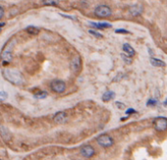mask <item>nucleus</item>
Returning <instances> with one entry per match:
<instances>
[{"mask_svg":"<svg viewBox=\"0 0 167 160\" xmlns=\"http://www.w3.org/2000/svg\"><path fill=\"white\" fill-rule=\"evenodd\" d=\"M4 25H5V23H0V28H2Z\"/></svg>","mask_w":167,"mask_h":160,"instance_id":"nucleus-28","label":"nucleus"},{"mask_svg":"<svg viewBox=\"0 0 167 160\" xmlns=\"http://www.w3.org/2000/svg\"><path fill=\"white\" fill-rule=\"evenodd\" d=\"M42 3L46 6H57L60 3V0H42Z\"/></svg>","mask_w":167,"mask_h":160,"instance_id":"nucleus-16","label":"nucleus"},{"mask_svg":"<svg viewBox=\"0 0 167 160\" xmlns=\"http://www.w3.org/2000/svg\"><path fill=\"white\" fill-rule=\"evenodd\" d=\"M121 57L123 59V61H124L126 63H132V59H130V56H126L124 54H122Z\"/></svg>","mask_w":167,"mask_h":160,"instance_id":"nucleus-21","label":"nucleus"},{"mask_svg":"<svg viewBox=\"0 0 167 160\" xmlns=\"http://www.w3.org/2000/svg\"><path fill=\"white\" fill-rule=\"evenodd\" d=\"M71 68L72 70L74 71V72H77L80 70V68H81V59H80L79 56H75L72 59L71 61Z\"/></svg>","mask_w":167,"mask_h":160,"instance_id":"nucleus-7","label":"nucleus"},{"mask_svg":"<svg viewBox=\"0 0 167 160\" xmlns=\"http://www.w3.org/2000/svg\"><path fill=\"white\" fill-rule=\"evenodd\" d=\"M163 105H164L165 106H167V98L165 99V101H164V102H163Z\"/></svg>","mask_w":167,"mask_h":160,"instance_id":"nucleus-27","label":"nucleus"},{"mask_svg":"<svg viewBox=\"0 0 167 160\" xmlns=\"http://www.w3.org/2000/svg\"><path fill=\"white\" fill-rule=\"evenodd\" d=\"M80 154H81L83 157L90 158L95 154V149L93 148V147H91V146H88V145L84 146L81 147V149H80Z\"/></svg>","mask_w":167,"mask_h":160,"instance_id":"nucleus-8","label":"nucleus"},{"mask_svg":"<svg viewBox=\"0 0 167 160\" xmlns=\"http://www.w3.org/2000/svg\"><path fill=\"white\" fill-rule=\"evenodd\" d=\"M16 40L14 38L11 39L8 43L6 44V46L4 47V49L2 50L1 54H0V59L3 63H9L12 62L13 60V48L15 45Z\"/></svg>","mask_w":167,"mask_h":160,"instance_id":"nucleus-2","label":"nucleus"},{"mask_svg":"<svg viewBox=\"0 0 167 160\" xmlns=\"http://www.w3.org/2000/svg\"><path fill=\"white\" fill-rule=\"evenodd\" d=\"M157 105V101L155 100V99H150L148 102H147V105L148 106H155Z\"/></svg>","mask_w":167,"mask_h":160,"instance_id":"nucleus-19","label":"nucleus"},{"mask_svg":"<svg viewBox=\"0 0 167 160\" xmlns=\"http://www.w3.org/2000/svg\"><path fill=\"white\" fill-rule=\"evenodd\" d=\"M115 92L112 91H107L106 93H104L103 97H102V100L104 101V102H110V101H111L112 99L115 98Z\"/></svg>","mask_w":167,"mask_h":160,"instance_id":"nucleus-14","label":"nucleus"},{"mask_svg":"<svg viewBox=\"0 0 167 160\" xmlns=\"http://www.w3.org/2000/svg\"><path fill=\"white\" fill-rule=\"evenodd\" d=\"M47 96H48V93L47 92H45V91H40L39 93H37V94L34 95V98L42 100V99H45Z\"/></svg>","mask_w":167,"mask_h":160,"instance_id":"nucleus-18","label":"nucleus"},{"mask_svg":"<svg viewBox=\"0 0 167 160\" xmlns=\"http://www.w3.org/2000/svg\"><path fill=\"white\" fill-rule=\"evenodd\" d=\"M150 63H152V66L153 67H166V63L165 62L158 60V59H155V58H150Z\"/></svg>","mask_w":167,"mask_h":160,"instance_id":"nucleus-10","label":"nucleus"},{"mask_svg":"<svg viewBox=\"0 0 167 160\" xmlns=\"http://www.w3.org/2000/svg\"><path fill=\"white\" fill-rule=\"evenodd\" d=\"M0 134H1L2 138L4 139L5 141H8L9 139H10V133H9V131L5 127H3V126L0 127Z\"/></svg>","mask_w":167,"mask_h":160,"instance_id":"nucleus-15","label":"nucleus"},{"mask_svg":"<svg viewBox=\"0 0 167 160\" xmlns=\"http://www.w3.org/2000/svg\"><path fill=\"white\" fill-rule=\"evenodd\" d=\"M3 77L14 85H21L25 82V78L21 73L15 68H5L2 70Z\"/></svg>","mask_w":167,"mask_h":160,"instance_id":"nucleus-1","label":"nucleus"},{"mask_svg":"<svg viewBox=\"0 0 167 160\" xmlns=\"http://www.w3.org/2000/svg\"><path fill=\"white\" fill-rule=\"evenodd\" d=\"M39 31H40L39 29H37L36 26H32V25L31 26H29V28L26 29V32L29 33V34H33V35L38 34Z\"/></svg>","mask_w":167,"mask_h":160,"instance_id":"nucleus-17","label":"nucleus"},{"mask_svg":"<svg viewBox=\"0 0 167 160\" xmlns=\"http://www.w3.org/2000/svg\"><path fill=\"white\" fill-rule=\"evenodd\" d=\"M8 98V94L5 91H0V101H5Z\"/></svg>","mask_w":167,"mask_h":160,"instance_id":"nucleus-22","label":"nucleus"},{"mask_svg":"<svg viewBox=\"0 0 167 160\" xmlns=\"http://www.w3.org/2000/svg\"><path fill=\"white\" fill-rule=\"evenodd\" d=\"M68 121V116L67 113L64 112V111H59L54 116V122L56 124H64Z\"/></svg>","mask_w":167,"mask_h":160,"instance_id":"nucleus-9","label":"nucleus"},{"mask_svg":"<svg viewBox=\"0 0 167 160\" xmlns=\"http://www.w3.org/2000/svg\"><path fill=\"white\" fill-rule=\"evenodd\" d=\"M137 112V111L135 110V109H127L126 110V114L127 115H131V114H134V113H136Z\"/></svg>","mask_w":167,"mask_h":160,"instance_id":"nucleus-25","label":"nucleus"},{"mask_svg":"<svg viewBox=\"0 0 167 160\" xmlns=\"http://www.w3.org/2000/svg\"><path fill=\"white\" fill-rule=\"evenodd\" d=\"M94 13L99 18H107L111 15V10L107 5H100L95 9Z\"/></svg>","mask_w":167,"mask_h":160,"instance_id":"nucleus-3","label":"nucleus"},{"mask_svg":"<svg viewBox=\"0 0 167 160\" xmlns=\"http://www.w3.org/2000/svg\"><path fill=\"white\" fill-rule=\"evenodd\" d=\"M115 105H116V106L119 109H125V105L124 104H122V103H120V102H116L115 103Z\"/></svg>","mask_w":167,"mask_h":160,"instance_id":"nucleus-24","label":"nucleus"},{"mask_svg":"<svg viewBox=\"0 0 167 160\" xmlns=\"http://www.w3.org/2000/svg\"><path fill=\"white\" fill-rule=\"evenodd\" d=\"M153 127L158 132H164L167 129V118H165V117H157V118H154Z\"/></svg>","mask_w":167,"mask_h":160,"instance_id":"nucleus-4","label":"nucleus"},{"mask_svg":"<svg viewBox=\"0 0 167 160\" xmlns=\"http://www.w3.org/2000/svg\"><path fill=\"white\" fill-rule=\"evenodd\" d=\"M97 142L103 147H110L114 145V139L109 135H101L97 138Z\"/></svg>","mask_w":167,"mask_h":160,"instance_id":"nucleus-5","label":"nucleus"},{"mask_svg":"<svg viewBox=\"0 0 167 160\" xmlns=\"http://www.w3.org/2000/svg\"><path fill=\"white\" fill-rule=\"evenodd\" d=\"M123 51H124L126 54L130 57H133V56L136 55V51L134 50V48L131 45H129L128 43H125L124 45H123Z\"/></svg>","mask_w":167,"mask_h":160,"instance_id":"nucleus-12","label":"nucleus"},{"mask_svg":"<svg viewBox=\"0 0 167 160\" xmlns=\"http://www.w3.org/2000/svg\"><path fill=\"white\" fill-rule=\"evenodd\" d=\"M3 16H4V9L2 7H0V20L3 18Z\"/></svg>","mask_w":167,"mask_h":160,"instance_id":"nucleus-26","label":"nucleus"},{"mask_svg":"<svg viewBox=\"0 0 167 160\" xmlns=\"http://www.w3.org/2000/svg\"><path fill=\"white\" fill-rule=\"evenodd\" d=\"M50 86L53 91L58 94H61L66 90V83L62 81V80H54V81L51 82Z\"/></svg>","mask_w":167,"mask_h":160,"instance_id":"nucleus-6","label":"nucleus"},{"mask_svg":"<svg viewBox=\"0 0 167 160\" xmlns=\"http://www.w3.org/2000/svg\"><path fill=\"white\" fill-rule=\"evenodd\" d=\"M89 33H90V34H92V35L95 36V37H97V38H103V35H102L101 33H99V32H97V31H95V30L90 29V30H89Z\"/></svg>","mask_w":167,"mask_h":160,"instance_id":"nucleus-20","label":"nucleus"},{"mask_svg":"<svg viewBox=\"0 0 167 160\" xmlns=\"http://www.w3.org/2000/svg\"><path fill=\"white\" fill-rule=\"evenodd\" d=\"M115 32H116V33H124V34H128V33H130L128 30H126V29H116V30H115Z\"/></svg>","mask_w":167,"mask_h":160,"instance_id":"nucleus-23","label":"nucleus"},{"mask_svg":"<svg viewBox=\"0 0 167 160\" xmlns=\"http://www.w3.org/2000/svg\"><path fill=\"white\" fill-rule=\"evenodd\" d=\"M90 25L93 26L95 29H110L111 28V25L109 23H93L91 22Z\"/></svg>","mask_w":167,"mask_h":160,"instance_id":"nucleus-11","label":"nucleus"},{"mask_svg":"<svg viewBox=\"0 0 167 160\" xmlns=\"http://www.w3.org/2000/svg\"><path fill=\"white\" fill-rule=\"evenodd\" d=\"M143 12V7L141 6V5H134V6H132L130 8V13L133 15V16H139V15H141Z\"/></svg>","mask_w":167,"mask_h":160,"instance_id":"nucleus-13","label":"nucleus"}]
</instances>
